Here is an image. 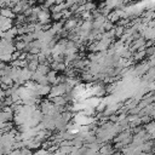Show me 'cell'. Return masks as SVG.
Returning a JSON list of instances; mask_svg holds the SVG:
<instances>
[{
    "mask_svg": "<svg viewBox=\"0 0 155 155\" xmlns=\"http://www.w3.org/2000/svg\"><path fill=\"white\" fill-rule=\"evenodd\" d=\"M0 12H1V7H0Z\"/></svg>",
    "mask_w": 155,
    "mask_h": 155,
    "instance_id": "5b68a950",
    "label": "cell"
},
{
    "mask_svg": "<svg viewBox=\"0 0 155 155\" xmlns=\"http://www.w3.org/2000/svg\"><path fill=\"white\" fill-rule=\"evenodd\" d=\"M114 151H115V148H113V145L109 144V143L102 144V145L99 147V150H98V153H108V154L114 153Z\"/></svg>",
    "mask_w": 155,
    "mask_h": 155,
    "instance_id": "7a4b0ae2",
    "label": "cell"
},
{
    "mask_svg": "<svg viewBox=\"0 0 155 155\" xmlns=\"http://www.w3.org/2000/svg\"><path fill=\"white\" fill-rule=\"evenodd\" d=\"M39 61H38V58H35V59H31V61H29L28 62V69L29 70H31V71H35L36 69H38V67H39Z\"/></svg>",
    "mask_w": 155,
    "mask_h": 155,
    "instance_id": "277c9868",
    "label": "cell"
},
{
    "mask_svg": "<svg viewBox=\"0 0 155 155\" xmlns=\"http://www.w3.org/2000/svg\"><path fill=\"white\" fill-rule=\"evenodd\" d=\"M143 127H144V130H145L148 133H153V132H155V120H153V121H148V122L143 124Z\"/></svg>",
    "mask_w": 155,
    "mask_h": 155,
    "instance_id": "3957f363",
    "label": "cell"
},
{
    "mask_svg": "<svg viewBox=\"0 0 155 155\" xmlns=\"http://www.w3.org/2000/svg\"><path fill=\"white\" fill-rule=\"evenodd\" d=\"M0 15L4 16V17H6V18H11V19H15V17H16V13L13 12L12 7H10V6H5V7H2Z\"/></svg>",
    "mask_w": 155,
    "mask_h": 155,
    "instance_id": "6da1fadb",
    "label": "cell"
}]
</instances>
